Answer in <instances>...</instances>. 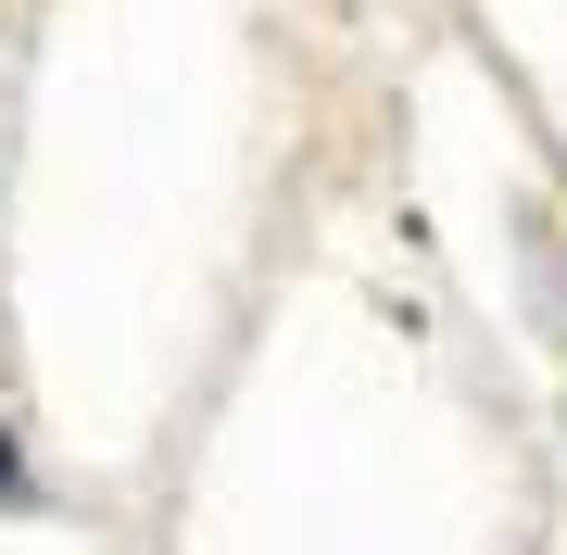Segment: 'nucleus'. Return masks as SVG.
<instances>
[{"instance_id": "obj_1", "label": "nucleus", "mask_w": 567, "mask_h": 555, "mask_svg": "<svg viewBox=\"0 0 567 555\" xmlns=\"http://www.w3.org/2000/svg\"><path fill=\"white\" fill-rule=\"evenodd\" d=\"M0 505H25V467H13V442H0Z\"/></svg>"}]
</instances>
